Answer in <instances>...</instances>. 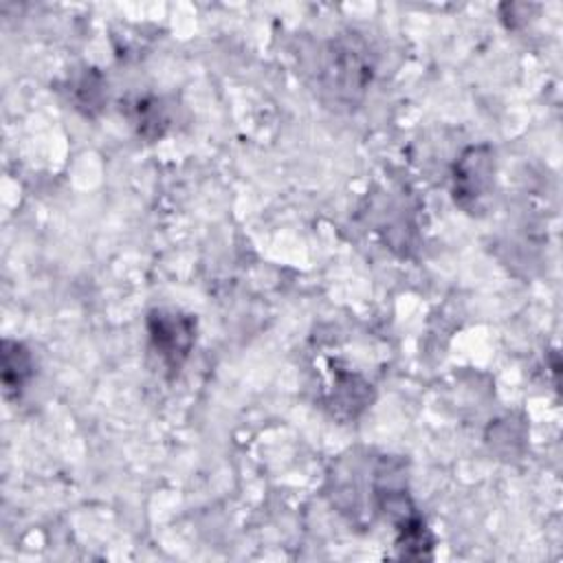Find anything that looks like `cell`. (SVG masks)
I'll use <instances>...</instances> for the list:
<instances>
[{
  "label": "cell",
  "instance_id": "obj_1",
  "mask_svg": "<svg viewBox=\"0 0 563 563\" xmlns=\"http://www.w3.org/2000/svg\"><path fill=\"white\" fill-rule=\"evenodd\" d=\"M147 332L154 352L167 369L178 372L196 341V319L176 310H152L147 314Z\"/></svg>",
  "mask_w": 563,
  "mask_h": 563
},
{
  "label": "cell",
  "instance_id": "obj_2",
  "mask_svg": "<svg viewBox=\"0 0 563 563\" xmlns=\"http://www.w3.org/2000/svg\"><path fill=\"white\" fill-rule=\"evenodd\" d=\"M495 161L488 145L468 147L453 167V198L468 211H482L493 187Z\"/></svg>",
  "mask_w": 563,
  "mask_h": 563
},
{
  "label": "cell",
  "instance_id": "obj_3",
  "mask_svg": "<svg viewBox=\"0 0 563 563\" xmlns=\"http://www.w3.org/2000/svg\"><path fill=\"white\" fill-rule=\"evenodd\" d=\"M330 55L332 59L328 62L325 68V86L334 90L339 97L352 99L354 92H361L365 88L367 79L372 77V68L367 66L363 55L356 53V48L350 44L343 48H334V53Z\"/></svg>",
  "mask_w": 563,
  "mask_h": 563
},
{
  "label": "cell",
  "instance_id": "obj_4",
  "mask_svg": "<svg viewBox=\"0 0 563 563\" xmlns=\"http://www.w3.org/2000/svg\"><path fill=\"white\" fill-rule=\"evenodd\" d=\"M33 376L31 352L20 341H2V387L4 394H20Z\"/></svg>",
  "mask_w": 563,
  "mask_h": 563
},
{
  "label": "cell",
  "instance_id": "obj_5",
  "mask_svg": "<svg viewBox=\"0 0 563 563\" xmlns=\"http://www.w3.org/2000/svg\"><path fill=\"white\" fill-rule=\"evenodd\" d=\"M396 548L402 559H429L433 548V537L424 523V519L416 512L400 521L398 526Z\"/></svg>",
  "mask_w": 563,
  "mask_h": 563
}]
</instances>
